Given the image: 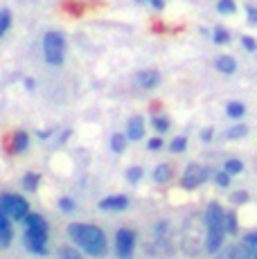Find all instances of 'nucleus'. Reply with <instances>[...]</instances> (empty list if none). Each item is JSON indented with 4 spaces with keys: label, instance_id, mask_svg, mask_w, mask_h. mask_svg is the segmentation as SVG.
<instances>
[{
    "label": "nucleus",
    "instance_id": "nucleus-1",
    "mask_svg": "<svg viewBox=\"0 0 257 259\" xmlns=\"http://www.w3.org/2000/svg\"><path fill=\"white\" fill-rule=\"evenodd\" d=\"M68 237L81 248L83 252L93 257H104L106 255V237L97 226L93 223H70L68 226Z\"/></svg>",
    "mask_w": 257,
    "mask_h": 259
},
{
    "label": "nucleus",
    "instance_id": "nucleus-2",
    "mask_svg": "<svg viewBox=\"0 0 257 259\" xmlns=\"http://www.w3.org/2000/svg\"><path fill=\"white\" fill-rule=\"evenodd\" d=\"M25 221V246L34 255H46L48 252V221L41 214L27 212Z\"/></svg>",
    "mask_w": 257,
    "mask_h": 259
},
{
    "label": "nucleus",
    "instance_id": "nucleus-3",
    "mask_svg": "<svg viewBox=\"0 0 257 259\" xmlns=\"http://www.w3.org/2000/svg\"><path fill=\"white\" fill-rule=\"evenodd\" d=\"M224 210L219 203H210L205 210V239H203V248L207 252H217L224 243Z\"/></svg>",
    "mask_w": 257,
    "mask_h": 259
},
{
    "label": "nucleus",
    "instance_id": "nucleus-4",
    "mask_svg": "<svg viewBox=\"0 0 257 259\" xmlns=\"http://www.w3.org/2000/svg\"><path fill=\"white\" fill-rule=\"evenodd\" d=\"M43 57L50 66H61L66 59V38L61 32H46L43 36Z\"/></svg>",
    "mask_w": 257,
    "mask_h": 259
},
{
    "label": "nucleus",
    "instance_id": "nucleus-5",
    "mask_svg": "<svg viewBox=\"0 0 257 259\" xmlns=\"http://www.w3.org/2000/svg\"><path fill=\"white\" fill-rule=\"evenodd\" d=\"M0 212L7 214L12 221H23L29 212V205L23 196H16V194H3V196H0Z\"/></svg>",
    "mask_w": 257,
    "mask_h": 259
},
{
    "label": "nucleus",
    "instance_id": "nucleus-6",
    "mask_svg": "<svg viewBox=\"0 0 257 259\" xmlns=\"http://www.w3.org/2000/svg\"><path fill=\"white\" fill-rule=\"evenodd\" d=\"M210 176H212V169L210 167H203V165H196V162H192V165H187L185 174H183L181 185L185 187V189H194V187H199L201 183H205Z\"/></svg>",
    "mask_w": 257,
    "mask_h": 259
},
{
    "label": "nucleus",
    "instance_id": "nucleus-7",
    "mask_svg": "<svg viewBox=\"0 0 257 259\" xmlns=\"http://www.w3.org/2000/svg\"><path fill=\"white\" fill-rule=\"evenodd\" d=\"M133 246H136V235L128 228H122L115 235V252L120 259H131L133 255Z\"/></svg>",
    "mask_w": 257,
    "mask_h": 259
},
{
    "label": "nucleus",
    "instance_id": "nucleus-8",
    "mask_svg": "<svg viewBox=\"0 0 257 259\" xmlns=\"http://www.w3.org/2000/svg\"><path fill=\"white\" fill-rule=\"evenodd\" d=\"M136 81H138V86H142V88H156L158 83H160V72L154 70V68L140 70L136 74Z\"/></svg>",
    "mask_w": 257,
    "mask_h": 259
},
{
    "label": "nucleus",
    "instance_id": "nucleus-9",
    "mask_svg": "<svg viewBox=\"0 0 257 259\" xmlns=\"http://www.w3.org/2000/svg\"><path fill=\"white\" fill-rule=\"evenodd\" d=\"M126 205H128V201H126V196H122V194L108 196V198H104V201H100V210H104V212H120V210H124Z\"/></svg>",
    "mask_w": 257,
    "mask_h": 259
},
{
    "label": "nucleus",
    "instance_id": "nucleus-10",
    "mask_svg": "<svg viewBox=\"0 0 257 259\" xmlns=\"http://www.w3.org/2000/svg\"><path fill=\"white\" fill-rule=\"evenodd\" d=\"M145 138V119L142 117H131L126 126V140H142Z\"/></svg>",
    "mask_w": 257,
    "mask_h": 259
},
{
    "label": "nucleus",
    "instance_id": "nucleus-11",
    "mask_svg": "<svg viewBox=\"0 0 257 259\" xmlns=\"http://www.w3.org/2000/svg\"><path fill=\"white\" fill-rule=\"evenodd\" d=\"M12 219L7 217V214L0 212V248H7L9 243H12Z\"/></svg>",
    "mask_w": 257,
    "mask_h": 259
},
{
    "label": "nucleus",
    "instance_id": "nucleus-12",
    "mask_svg": "<svg viewBox=\"0 0 257 259\" xmlns=\"http://www.w3.org/2000/svg\"><path fill=\"white\" fill-rule=\"evenodd\" d=\"M219 259H250V255L246 252L244 246H239V243H230V246H226L224 250L219 252Z\"/></svg>",
    "mask_w": 257,
    "mask_h": 259
},
{
    "label": "nucleus",
    "instance_id": "nucleus-13",
    "mask_svg": "<svg viewBox=\"0 0 257 259\" xmlns=\"http://www.w3.org/2000/svg\"><path fill=\"white\" fill-rule=\"evenodd\" d=\"M27 144H29V136L25 131H16V133H14V138H12V151L14 153H23L27 149Z\"/></svg>",
    "mask_w": 257,
    "mask_h": 259
},
{
    "label": "nucleus",
    "instance_id": "nucleus-14",
    "mask_svg": "<svg viewBox=\"0 0 257 259\" xmlns=\"http://www.w3.org/2000/svg\"><path fill=\"white\" fill-rule=\"evenodd\" d=\"M215 66H217V70L224 72V74H232L237 70V61L232 57H219L215 61Z\"/></svg>",
    "mask_w": 257,
    "mask_h": 259
},
{
    "label": "nucleus",
    "instance_id": "nucleus-15",
    "mask_svg": "<svg viewBox=\"0 0 257 259\" xmlns=\"http://www.w3.org/2000/svg\"><path fill=\"white\" fill-rule=\"evenodd\" d=\"M169 178H172V167H169V165H158V167L154 169V181H156V183L165 185Z\"/></svg>",
    "mask_w": 257,
    "mask_h": 259
},
{
    "label": "nucleus",
    "instance_id": "nucleus-16",
    "mask_svg": "<svg viewBox=\"0 0 257 259\" xmlns=\"http://www.w3.org/2000/svg\"><path fill=\"white\" fill-rule=\"evenodd\" d=\"M12 27V12L9 9H0V38L9 32Z\"/></svg>",
    "mask_w": 257,
    "mask_h": 259
},
{
    "label": "nucleus",
    "instance_id": "nucleus-17",
    "mask_svg": "<svg viewBox=\"0 0 257 259\" xmlns=\"http://www.w3.org/2000/svg\"><path fill=\"white\" fill-rule=\"evenodd\" d=\"M226 113H228V117H232V119H239V117H244L246 106L239 102H230L228 106H226Z\"/></svg>",
    "mask_w": 257,
    "mask_h": 259
},
{
    "label": "nucleus",
    "instance_id": "nucleus-18",
    "mask_svg": "<svg viewBox=\"0 0 257 259\" xmlns=\"http://www.w3.org/2000/svg\"><path fill=\"white\" fill-rule=\"evenodd\" d=\"M241 246L246 248V252H248L250 257L257 252V232H250V235L244 237V241H241Z\"/></svg>",
    "mask_w": 257,
    "mask_h": 259
},
{
    "label": "nucleus",
    "instance_id": "nucleus-19",
    "mask_svg": "<svg viewBox=\"0 0 257 259\" xmlns=\"http://www.w3.org/2000/svg\"><path fill=\"white\" fill-rule=\"evenodd\" d=\"M217 12L224 14V16H230V14H235L237 12L235 0H219V3H217Z\"/></svg>",
    "mask_w": 257,
    "mask_h": 259
},
{
    "label": "nucleus",
    "instance_id": "nucleus-20",
    "mask_svg": "<svg viewBox=\"0 0 257 259\" xmlns=\"http://www.w3.org/2000/svg\"><path fill=\"white\" fill-rule=\"evenodd\" d=\"M38 181H41V176L34 174V171H29V174H25V178H23V187H25L27 192H34V189L38 187Z\"/></svg>",
    "mask_w": 257,
    "mask_h": 259
},
{
    "label": "nucleus",
    "instance_id": "nucleus-21",
    "mask_svg": "<svg viewBox=\"0 0 257 259\" xmlns=\"http://www.w3.org/2000/svg\"><path fill=\"white\" fill-rule=\"evenodd\" d=\"M246 133H248V128L244 126V124H235L232 128H228V133H226V138L228 140H237V138H244Z\"/></svg>",
    "mask_w": 257,
    "mask_h": 259
},
{
    "label": "nucleus",
    "instance_id": "nucleus-22",
    "mask_svg": "<svg viewBox=\"0 0 257 259\" xmlns=\"http://www.w3.org/2000/svg\"><path fill=\"white\" fill-rule=\"evenodd\" d=\"M126 147V136H120V133H115V136L111 138V149L115 153H122Z\"/></svg>",
    "mask_w": 257,
    "mask_h": 259
},
{
    "label": "nucleus",
    "instance_id": "nucleus-23",
    "mask_svg": "<svg viewBox=\"0 0 257 259\" xmlns=\"http://www.w3.org/2000/svg\"><path fill=\"white\" fill-rule=\"evenodd\" d=\"M59 259H83L79 252L75 250V248H70V246H63V248H59Z\"/></svg>",
    "mask_w": 257,
    "mask_h": 259
},
{
    "label": "nucleus",
    "instance_id": "nucleus-24",
    "mask_svg": "<svg viewBox=\"0 0 257 259\" xmlns=\"http://www.w3.org/2000/svg\"><path fill=\"white\" fill-rule=\"evenodd\" d=\"M212 38H215L217 46H224V43H228V41H230V34L226 32L224 27H217V29H215V34H212Z\"/></svg>",
    "mask_w": 257,
    "mask_h": 259
},
{
    "label": "nucleus",
    "instance_id": "nucleus-25",
    "mask_svg": "<svg viewBox=\"0 0 257 259\" xmlns=\"http://www.w3.org/2000/svg\"><path fill=\"white\" fill-rule=\"evenodd\" d=\"M241 169H244V165H241V160H228L224 167V171L228 174V176H235V174H239Z\"/></svg>",
    "mask_w": 257,
    "mask_h": 259
},
{
    "label": "nucleus",
    "instance_id": "nucleus-26",
    "mask_svg": "<svg viewBox=\"0 0 257 259\" xmlns=\"http://www.w3.org/2000/svg\"><path fill=\"white\" fill-rule=\"evenodd\" d=\"M185 147H187V140L183 136H179V138H174V140H172V144H169V149L174 153H181V151H185Z\"/></svg>",
    "mask_w": 257,
    "mask_h": 259
},
{
    "label": "nucleus",
    "instance_id": "nucleus-27",
    "mask_svg": "<svg viewBox=\"0 0 257 259\" xmlns=\"http://www.w3.org/2000/svg\"><path fill=\"white\" fill-rule=\"evenodd\" d=\"M154 126H156L160 133H165L167 128H169V119H167L165 115H154Z\"/></svg>",
    "mask_w": 257,
    "mask_h": 259
},
{
    "label": "nucleus",
    "instance_id": "nucleus-28",
    "mask_svg": "<svg viewBox=\"0 0 257 259\" xmlns=\"http://www.w3.org/2000/svg\"><path fill=\"white\" fill-rule=\"evenodd\" d=\"M126 178H128V183H138L142 178V167H128Z\"/></svg>",
    "mask_w": 257,
    "mask_h": 259
},
{
    "label": "nucleus",
    "instance_id": "nucleus-29",
    "mask_svg": "<svg viewBox=\"0 0 257 259\" xmlns=\"http://www.w3.org/2000/svg\"><path fill=\"white\" fill-rule=\"evenodd\" d=\"M241 46L248 50V52H255V50H257V41L253 36H241Z\"/></svg>",
    "mask_w": 257,
    "mask_h": 259
},
{
    "label": "nucleus",
    "instance_id": "nucleus-30",
    "mask_svg": "<svg viewBox=\"0 0 257 259\" xmlns=\"http://www.w3.org/2000/svg\"><path fill=\"white\" fill-rule=\"evenodd\" d=\"M215 181H217V185L219 187H228L230 185V176L226 171H221V174H217L215 176Z\"/></svg>",
    "mask_w": 257,
    "mask_h": 259
},
{
    "label": "nucleus",
    "instance_id": "nucleus-31",
    "mask_svg": "<svg viewBox=\"0 0 257 259\" xmlns=\"http://www.w3.org/2000/svg\"><path fill=\"white\" fill-rule=\"evenodd\" d=\"M59 207H61L63 212H72L75 210V201H72V198H61V201H59Z\"/></svg>",
    "mask_w": 257,
    "mask_h": 259
},
{
    "label": "nucleus",
    "instance_id": "nucleus-32",
    "mask_svg": "<svg viewBox=\"0 0 257 259\" xmlns=\"http://www.w3.org/2000/svg\"><path fill=\"white\" fill-rule=\"evenodd\" d=\"M246 201H248V194H246V192L232 194V203H237V205H239V203H246Z\"/></svg>",
    "mask_w": 257,
    "mask_h": 259
},
{
    "label": "nucleus",
    "instance_id": "nucleus-33",
    "mask_svg": "<svg viewBox=\"0 0 257 259\" xmlns=\"http://www.w3.org/2000/svg\"><path fill=\"white\" fill-rule=\"evenodd\" d=\"M212 136H215V128H212V126H207V128L201 131V140H203V142H210Z\"/></svg>",
    "mask_w": 257,
    "mask_h": 259
},
{
    "label": "nucleus",
    "instance_id": "nucleus-34",
    "mask_svg": "<svg viewBox=\"0 0 257 259\" xmlns=\"http://www.w3.org/2000/svg\"><path fill=\"white\" fill-rule=\"evenodd\" d=\"M147 147H149L151 151H156V149H160V147H162V138H151V140L147 142Z\"/></svg>",
    "mask_w": 257,
    "mask_h": 259
},
{
    "label": "nucleus",
    "instance_id": "nucleus-35",
    "mask_svg": "<svg viewBox=\"0 0 257 259\" xmlns=\"http://www.w3.org/2000/svg\"><path fill=\"white\" fill-rule=\"evenodd\" d=\"M248 18L253 25H257V9L255 7H248Z\"/></svg>",
    "mask_w": 257,
    "mask_h": 259
},
{
    "label": "nucleus",
    "instance_id": "nucleus-36",
    "mask_svg": "<svg viewBox=\"0 0 257 259\" xmlns=\"http://www.w3.org/2000/svg\"><path fill=\"white\" fill-rule=\"evenodd\" d=\"M149 3H151V7H154V9H162V7H165V0H149Z\"/></svg>",
    "mask_w": 257,
    "mask_h": 259
},
{
    "label": "nucleus",
    "instance_id": "nucleus-37",
    "mask_svg": "<svg viewBox=\"0 0 257 259\" xmlns=\"http://www.w3.org/2000/svg\"><path fill=\"white\" fill-rule=\"evenodd\" d=\"M25 88L27 91H34V79H25Z\"/></svg>",
    "mask_w": 257,
    "mask_h": 259
},
{
    "label": "nucleus",
    "instance_id": "nucleus-38",
    "mask_svg": "<svg viewBox=\"0 0 257 259\" xmlns=\"http://www.w3.org/2000/svg\"><path fill=\"white\" fill-rule=\"evenodd\" d=\"M38 138H41V140H46V138H50V131H38Z\"/></svg>",
    "mask_w": 257,
    "mask_h": 259
}]
</instances>
